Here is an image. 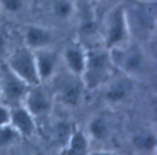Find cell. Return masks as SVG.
<instances>
[{
    "instance_id": "9c48e42d",
    "label": "cell",
    "mask_w": 157,
    "mask_h": 155,
    "mask_svg": "<svg viewBox=\"0 0 157 155\" xmlns=\"http://www.w3.org/2000/svg\"><path fill=\"white\" fill-rule=\"evenodd\" d=\"M0 87H1V103L9 107L21 105L23 98L29 88L23 81L17 78L12 74L9 70H6L0 78Z\"/></svg>"
},
{
    "instance_id": "cb8c5ba5",
    "label": "cell",
    "mask_w": 157,
    "mask_h": 155,
    "mask_svg": "<svg viewBox=\"0 0 157 155\" xmlns=\"http://www.w3.org/2000/svg\"><path fill=\"white\" fill-rule=\"evenodd\" d=\"M0 103H1V87H0Z\"/></svg>"
},
{
    "instance_id": "52a82bcc",
    "label": "cell",
    "mask_w": 157,
    "mask_h": 155,
    "mask_svg": "<svg viewBox=\"0 0 157 155\" xmlns=\"http://www.w3.org/2000/svg\"><path fill=\"white\" fill-rule=\"evenodd\" d=\"M135 79L115 71L110 79L102 87L103 98L109 105H120L128 101L135 93Z\"/></svg>"
},
{
    "instance_id": "7402d4cb",
    "label": "cell",
    "mask_w": 157,
    "mask_h": 155,
    "mask_svg": "<svg viewBox=\"0 0 157 155\" xmlns=\"http://www.w3.org/2000/svg\"><path fill=\"white\" fill-rule=\"evenodd\" d=\"M9 49V39H7V35L5 34V32L2 29H0V57L9 54L7 51Z\"/></svg>"
},
{
    "instance_id": "d4e9b609",
    "label": "cell",
    "mask_w": 157,
    "mask_h": 155,
    "mask_svg": "<svg viewBox=\"0 0 157 155\" xmlns=\"http://www.w3.org/2000/svg\"><path fill=\"white\" fill-rule=\"evenodd\" d=\"M98 1H109V0H98Z\"/></svg>"
},
{
    "instance_id": "ba28073f",
    "label": "cell",
    "mask_w": 157,
    "mask_h": 155,
    "mask_svg": "<svg viewBox=\"0 0 157 155\" xmlns=\"http://www.w3.org/2000/svg\"><path fill=\"white\" fill-rule=\"evenodd\" d=\"M21 105H23L36 120L48 117L53 110L54 98L53 94L43 88L40 83L28 88Z\"/></svg>"
},
{
    "instance_id": "3957f363",
    "label": "cell",
    "mask_w": 157,
    "mask_h": 155,
    "mask_svg": "<svg viewBox=\"0 0 157 155\" xmlns=\"http://www.w3.org/2000/svg\"><path fill=\"white\" fill-rule=\"evenodd\" d=\"M115 71L108 49L103 45L87 48L86 62L81 74V81L86 90L102 88Z\"/></svg>"
},
{
    "instance_id": "e0dca14e",
    "label": "cell",
    "mask_w": 157,
    "mask_h": 155,
    "mask_svg": "<svg viewBox=\"0 0 157 155\" xmlns=\"http://www.w3.org/2000/svg\"><path fill=\"white\" fill-rule=\"evenodd\" d=\"M49 10L53 17L60 22H69L76 15V5L74 0H52Z\"/></svg>"
},
{
    "instance_id": "5b68a950",
    "label": "cell",
    "mask_w": 157,
    "mask_h": 155,
    "mask_svg": "<svg viewBox=\"0 0 157 155\" xmlns=\"http://www.w3.org/2000/svg\"><path fill=\"white\" fill-rule=\"evenodd\" d=\"M6 62L7 70L29 87L40 84L37 73L34 54L31 49L26 48L25 45L13 49L7 54Z\"/></svg>"
},
{
    "instance_id": "ffe728a7",
    "label": "cell",
    "mask_w": 157,
    "mask_h": 155,
    "mask_svg": "<svg viewBox=\"0 0 157 155\" xmlns=\"http://www.w3.org/2000/svg\"><path fill=\"white\" fill-rule=\"evenodd\" d=\"M74 128L75 127L70 122H67V121H60V122H58L55 124V127H54V135H55L56 140L60 143L61 146L65 145V143L67 142L69 137L71 135Z\"/></svg>"
},
{
    "instance_id": "5bb4252c",
    "label": "cell",
    "mask_w": 157,
    "mask_h": 155,
    "mask_svg": "<svg viewBox=\"0 0 157 155\" xmlns=\"http://www.w3.org/2000/svg\"><path fill=\"white\" fill-rule=\"evenodd\" d=\"M10 126L21 138H28L37 131V120L23 105H17L10 107Z\"/></svg>"
},
{
    "instance_id": "ac0fdd59",
    "label": "cell",
    "mask_w": 157,
    "mask_h": 155,
    "mask_svg": "<svg viewBox=\"0 0 157 155\" xmlns=\"http://www.w3.org/2000/svg\"><path fill=\"white\" fill-rule=\"evenodd\" d=\"M29 1L31 0H0V11L7 15H20L28 9Z\"/></svg>"
},
{
    "instance_id": "603a6c76",
    "label": "cell",
    "mask_w": 157,
    "mask_h": 155,
    "mask_svg": "<svg viewBox=\"0 0 157 155\" xmlns=\"http://www.w3.org/2000/svg\"><path fill=\"white\" fill-rule=\"evenodd\" d=\"M88 155H119V154L108 149H98V150H91Z\"/></svg>"
},
{
    "instance_id": "d6986e66",
    "label": "cell",
    "mask_w": 157,
    "mask_h": 155,
    "mask_svg": "<svg viewBox=\"0 0 157 155\" xmlns=\"http://www.w3.org/2000/svg\"><path fill=\"white\" fill-rule=\"evenodd\" d=\"M21 137L18 133L10 126H4L0 128V149H6L9 146H12Z\"/></svg>"
},
{
    "instance_id": "2e32d148",
    "label": "cell",
    "mask_w": 157,
    "mask_h": 155,
    "mask_svg": "<svg viewBox=\"0 0 157 155\" xmlns=\"http://www.w3.org/2000/svg\"><path fill=\"white\" fill-rule=\"evenodd\" d=\"M91 142L85 131L75 127L67 142L63 146V155H88Z\"/></svg>"
},
{
    "instance_id": "8fae6325",
    "label": "cell",
    "mask_w": 157,
    "mask_h": 155,
    "mask_svg": "<svg viewBox=\"0 0 157 155\" xmlns=\"http://www.w3.org/2000/svg\"><path fill=\"white\" fill-rule=\"evenodd\" d=\"M33 54L39 82L44 83L49 79H54V77L59 73L60 55L52 48L40 49L33 51Z\"/></svg>"
},
{
    "instance_id": "4fadbf2b",
    "label": "cell",
    "mask_w": 157,
    "mask_h": 155,
    "mask_svg": "<svg viewBox=\"0 0 157 155\" xmlns=\"http://www.w3.org/2000/svg\"><path fill=\"white\" fill-rule=\"evenodd\" d=\"M87 48L81 44V41H72L67 44L63 52L60 54V60L64 62L65 68L69 73L81 77L85 62H86Z\"/></svg>"
},
{
    "instance_id": "6da1fadb",
    "label": "cell",
    "mask_w": 157,
    "mask_h": 155,
    "mask_svg": "<svg viewBox=\"0 0 157 155\" xmlns=\"http://www.w3.org/2000/svg\"><path fill=\"white\" fill-rule=\"evenodd\" d=\"M123 7L131 40L148 45L157 27V1L156 0H124Z\"/></svg>"
},
{
    "instance_id": "44dd1931",
    "label": "cell",
    "mask_w": 157,
    "mask_h": 155,
    "mask_svg": "<svg viewBox=\"0 0 157 155\" xmlns=\"http://www.w3.org/2000/svg\"><path fill=\"white\" fill-rule=\"evenodd\" d=\"M10 124V107L0 103V128Z\"/></svg>"
},
{
    "instance_id": "7a4b0ae2",
    "label": "cell",
    "mask_w": 157,
    "mask_h": 155,
    "mask_svg": "<svg viewBox=\"0 0 157 155\" xmlns=\"http://www.w3.org/2000/svg\"><path fill=\"white\" fill-rule=\"evenodd\" d=\"M109 52L115 70L135 81L148 77L153 71V59L144 45L134 40Z\"/></svg>"
},
{
    "instance_id": "8992f818",
    "label": "cell",
    "mask_w": 157,
    "mask_h": 155,
    "mask_svg": "<svg viewBox=\"0 0 157 155\" xmlns=\"http://www.w3.org/2000/svg\"><path fill=\"white\" fill-rule=\"evenodd\" d=\"M54 78H58L55 92L53 94L54 100H58L63 106L67 109H75L80 106L86 90L81 77L67 72L60 78L58 76H55Z\"/></svg>"
},
{
    "instance_id": "9a60e30c",
    "label": "cell",
    "mask_w": 157,
    "mask_h": 155,
    "mask_svg": "<svg viewBox=\"0 0 157 155\" xmlns=\"http://www.w3.org/2000/svg\"><path fill=\"white\" fill-rule=\"evenodd\" d=\"M130 143L139 155H155L157 145L155 128L148 126L136 128L130 135Z\"/></svg>"
},
{
    "instance_id": "277c9868",
    "label": "cell",
    "mask_w": 157,
    "mask_h": 155,
    "mask_svg": "<svg viewBox=\"0 0 157 155\" xmlns=\"http://www.w3.org/2000/svg\"><path fill=\"white\" fill-rule=\"evenodd\" d=\"M101 39L102 45L108 50L121 48L131 40L121 1L114 4L107 11L102 24Z\"/></svg>"
},
{
    "instance_id": "7c38bea8",
    "label": "cell",
    "mask_w": 157,
    "mask_h": 155,
    "mask_svg": "<svg viewBox=\"0 0 157 155\" xmlns=\"http://www.w3.org/2000/svg\"><path fill=\"white\" fill-rule=\"evenodd\" d=\"M115 123L114 118L108 112H98L91 117L87 123V131L85 132L90 142L103 143L107 142L114 133Z\"/></svg>"
},
{
    "instance_id": "30bf717a",
    "label": "cell",
    "mask_w": 157,
    "mask_h": 155,
    "mask_svg": "<svg viewBox=\"0 0 157 155\" xmlns=\"http://www.w3.org/2000/svg\"><path fill=\"white\" fill-rule=\"evenodd\" d=\"M22 39L26 48L31 49L32 51H37L40 49L52 48L54 43V33L47 26L28 23L22 28Z\"/></svg>"
},
{
    "instance_id": "484cf974",
    "label": "cell",
    "mask_w": 157,
    "mask_h": 155,
    "mask_svg": "<svg viewBox=\"0 0 157 155\" xmlns=\"http://www.w3.org/2000/svg\"><path fill=\"white\" fill-rule=\"evenodd\" d=\"M1 15H2V13H1V11H0V17H1Z\"/></svg>"
}]
</instances>
